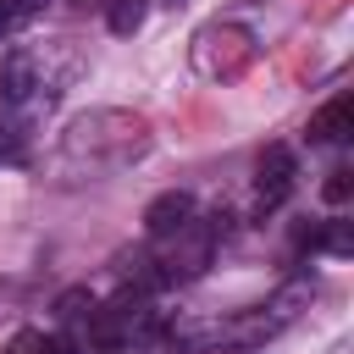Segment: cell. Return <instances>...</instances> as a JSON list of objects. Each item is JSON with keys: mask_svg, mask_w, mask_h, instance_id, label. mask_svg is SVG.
<instances>
[{"mask_svg": "<svg viewBox=\"0 0 354 354\" xmlns=\"http://www.w3.org/2000/svg\"><path fill=\"white\" fill-rule=\"evenodd\" d=\"M216 221H188L183 232L166 238V254H160V271L155 282H183V277H199L210 266V249H216Z\"/></svg>", "mask_w": 354, "mask_h": 354, "instance_id": "cell-4", "label": "cell"}, {"mask_svg": "<svg viewBox=\"0 0 354 354\" xmlns=\"http://www.w3.org/2000/svg\"><path fill=\"white\" fill-rule=\"evenodd\" d=\"M33 149V122H22L17 111L0 105V166H22Z\"/></svg>", "mask_w": 354, "mask_h": 354, "instance_id": "cell-9", "label": "cell"}, {"mask_svg": "<svg viewBox=\"0 0 354 354\" xmlns=\"http://www.w3.org/2000/svg\"><path fill=\"white\" fill-rule=\"evenodd\" d=\"M6 354H72L61 337H44V332H17Z\"/></svg>", "mask_w": 354, "mask_h": 354, "instance_id": "cell-12", "label": "cell"}, {"mask_svg": "<svg viewBox=\"0 0 354 354\" xmlns=\"http://www.w3.org/2000/svg\"><path fill=\"white\" fill-rule=\"evenodd\" d=\"M144 149H149V127H144V116H133V111H111V105H105V111L77 116V122L61 133L55 166L72 171V177H105V171L133 166Z\"/></svg>", "mask_w": 354, "mask_h": 354, "instance_id": "cell-1", "label": "cell"}, {"mask_svg": "<svg viewBox=\"0 0 354 354\" xmlns=\"http://www.w3.org/2000/svg\"><path fill=\"white\" fill-rule=\"evenodd\" d=\"M310 249H326V254H348V249H354V238H348V221H332L326 232H315V238H310Z\"/></svg>", "mask_w": 354, "mask_h": 354, "instance_id": "cell-13", "label": "cell"}, {"mask_svg": "<svg viewBox=\"0 0 354 354\" xmlns=\"http://www.w3.org/2000/svg\"><path fill=\"white\" fill-rule=\"evenodd\" d=\"M149 332H155V310L144 304V293H122L116 304L94 310V321H88V337L100 348H127V343H138Z\"/></svg>", "mask_w": 354, "mask_h": 354, "instance_id": "cell-3", "label": "cell"}, {"mask_svg": "<svg viewBox=\"0 0 354 354\" xmlns=\"http://www.w3.org/2000/svg\"><path fill=\"white\" fill-rule=\"evenodd\" d=\"M348 133H354V94H332L310 116V144H348Z\"/></svg>", "mask_w": 354, "mask_h": 354, "instance_id": "cell-7", "label": "cell"}, {"mask_svg": "<svg viewBox=\"0 0 354 354\" xmlns=\"http://www.w3.org/2000/svg\"><path fill=\"white\" fill-rule=\"evenodd\" d=\"M326 199H332V205H343V199H348V171H343V166L326 177Z\"/></svg>", "mask_w": 354, "mask_h": 354, "instance_id": "cell-14", "label": "cell"}, {"mask_svg": "<svg viewBox=\"0 0 354 354\" xmlns=\"http://www.w3.org/2000/svg\"><path fill=\"white\" fill-rule=\"evenodd\" d=\"M293 183H299L293 149H288V144H271V149L260 155V171H254V205H260V210H277V205L293 194Z\"/></svg>", "mask_w": 354, "mask_h": 354, "instance_id": "cell-6", "label": "cell"}, {"mask_svg": "<svg viewBox=\"0 0 354 354\" xmlns=\"http://www.w3.org/2000/svg\"><path fill=\"white\" fill-rule=\"evenodd\" d=\"M194 221V199L188 194H160V199H149V210H144V227H149V238H171V232H183Z\"/></svg>", "mask_w": 354, "mask_h": 354, "instance_id": "cell-8", "label": "cell"}, {"mask_svg": "<svg viewBox=\"0 0 354 354\" xmlns=\"http://www.w3.org/2000/svg\"><path fill=\"white\" fill-rule=\"evenodd\" d=\"M254 61V39L243 33V28H205L199 39H194V66L205 72V77H232V72H243Z\"/></svg>", "mask_w": 354, "mask_h": 354, "instance_id": "cell-5", "label": "cell"}, {"mask_svg": "<svg viewBox=\"0 0 354 354\" xmlns=\"http://www.w3.org/2000/svg\"><path fill=\"white\" fill-rule=\"evenodd\" d=\"M44 11V0H0V39H11L17 28H28Z\"/></svg>", "mask_w": 354, "mask_h": 354, "instance_id": "cell-11", "label": "cell"}, {"mask_svg": "<svg viewBox=\"0 0 354 354\" xmlns=\"http://www.w3.org/2000/svg\"><path fill=\"white\" fill-rule=\"evenodd\" d=\"M144 11H149V0H105V28L111 33H138Z\"/></svg>", "mask_w": 354, "mask_h": 354, "instance_id": "cell-10", "label": "cell"}, {"mask_svg": "<svg viewBox=\"0 0 354 354\" xmlns=\"http://www.w3.org/2000/svg\"><path fill=\"white\" fill-rule=\"evenodd\" d=\"M77 72H83V55H77L66 39H55V44H22V50H11L6 66H0V105L39 127L44 111L66 94V83H72Z\"/></svg>", "mask_w": 354, "mask_h": 354, "instance_id": "cell-2", "label": "cell"}]
</instances>
